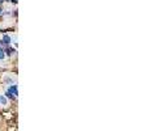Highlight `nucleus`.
Here are the masks:
<instances>
[{"mask_svg":"<svg viewBox=\"0 0 149 131\" xmlns=\"http://www.w3.org/2000/svg\"><path fill=\"white\" fill-rule=\"evenodd\" d=\"M7 91L9 92V93L12 94V96L15 97V98H16V97H17V94H19V91H17V85H16V84L11 85V87L8 88V89H7Z\"/></svg>","mask_w":149,"mask_h":131,"instance_id":"obj_1","label":"nucleus"},{"mask_svg":"<svg viewBox=\"0 0 149 131\" xmlns=\"http://www.w3.org/2000/svg\"><path fill=\"white\" fill-rule=\"evenodd\" d=\"M11 42H12V39H11L9 35H7V34H4L3 38H1V41H0V43H1V45H5V46L11 45Z\"/></svg>","mask_w":149,"mask_h":131,"instance_id":"obj_2","label":"nucleus"},{"mask_svg":"<svg viewBox=\"0 0 149 131\" xmlns=\"http://www.w3.org/2000/svg\"><path fill=\"white\" fill-rule=\"evenodd\" d=\"M4 53H7V54H8V55H9V56H11V55H12V54H13V53H16V51H15V50H13V49H12V47H11V46H9V45H8V46H7V47H5V50H4Z\"/></svg>","mask_w":149,"mask_h":131,"instance_id":"obj_3","label":"nucleus"},{"mask_svg":"<svg viewBox=\"0 0 149 131\" xmlns=\"http://www.w3.org/2000/svg\"><path fill=\"white\" fill-rule=\"evenodd\" d=\"M0 104L1 105H7V97L3 96V94H0Z\"/></svg>","mask_w":149,"mask_h":131,"instance_id":"obj_4","label":"nucleus"},{"mask_svg":"<svg viewBox=\"0 0 149 131\" xmlns=\"http://www.w3.org/2000/svg\"><path fill=\"white\" fill-rule=\"evenodd\" d=\"M5 58V54H4V50L3 49H0V60H3Z\"/></svg>","mask_w":149,"mask_h":131,"instance_id":"obj_5","label":"nucleus"},{"mask_svg":"<svg viewBox=\"0 0 149 131\" xmlns=\"http://www.w3.org/2000/svg\"><path fill=\"white\" fill-rule=\"evenodd\" d=\"M5 1H8V0H0V4H1V3H5Z\"/></svg>","mask_w":149,"mask_h":131,"instance_id":"obj_6","label":"nucleus"},{"mask_svg":"<svg viewBox=\"0 0 149 131\" xmlns=\"http://www.w3.org/2000/svg\"><path fill=\"white\" fill-rule=\"evenodd\" d=\"M11 1H12V3H15V4L17 3V0H11Z\"/></svg>","mask_w":149,"mask_h":131,"instance_id":"obj_7","label":"nucleus"},{"mask_svg":"<svg viewBox=\"0 0 149 131\" xmlns=\"http://www.w3.org/2000/svg\"><path fill=\"white\" fill-rule=\"evenodd\" d=\"M3 15V11H1V8H0V16Z\"/></svg>","mask_w":149,"mask_h":131,"instance_id":"obj_8","label":"nucleus"},{"mask_svg":"<svg viewBox=\"0 0 149 131\" xmlns=\"http://www.w3.org/2000/svg\"><path fill=\"white\" fill-rule=\"evenodd\" d=\"M0 49H1V43H0Z\"/></svg>","mask_w":149,"mask_h":131,"instance_id":"obj_9","label":"nucleus"}]
</instances>
